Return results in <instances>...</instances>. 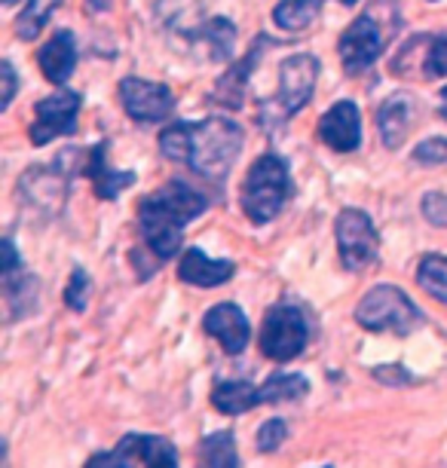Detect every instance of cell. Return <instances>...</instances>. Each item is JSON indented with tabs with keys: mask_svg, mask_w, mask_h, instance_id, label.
<instances>
[{
	"mask_svg": "<svg viewBox=\"0 0 447 468\" xmlns=\"http://www.w3.org/2000/svg\"><path fill=\"white\" fill-rule=\"evenodd\" d=\"M245 144L242 126L227 117H206L199 122H172L160 132V150L172 163L208 181H224Z\"/></svg>",
	"mask_w": 447,
	"mask_h": 468,
	"instance_id": "1",
	"label": "cell"
},
{
	"mask_svg": "<svg viewBox=\"0 0 447 468\" xmlns=\"http://www.w3.org/2000/svg\"><path fill=\"white\" fill-rule=\"evenodd\" d=\"M206 208V193L190 187L187 181L172 178L169 184H163L160 190H154L151 197L138 202V224H142L144 242L151 245V251L160 261H169L181 249L184 227L190 220H197Z\"/></svg>",
	"mask_w": 447,
	"mask_h": 468,
	"instance_id": "2",
	"label": "cell"
},
{
	"mask_svg": "<svg viewBox=\"0 0 447 468\" xmlns=\"http://www.w3.org/2000/svg\"><path fill=\"white\" fill-rule=\"evenodd\" d=\"M292 197V175L279 154H264L251 163L242 184V211L251 224H270Z\"/></svg>",
	"mask_w": 447,
	"mask_h": 468,
	"instance_id": "3",
	"label": "cell"
},
{
	"mask_svg": "<svg viewBox=\"0 0 447 468\" xmlns=\"http://www.w3.org/2000/svg\"><path fill=\"white\" fill-rule=\"evenodd\" d=\"M356 322L365 331H387L396 337H408L423 324V313L410 303V297L396 285H377L358 300L356 306Z\"/></svg>",
	"mask_w": 447,
	"mask_h": 468,
	"instance_id": "4",
	"label": "cell"
},
{
	"mask_svg": "<svg viewBox=\"0 0 447 468\" xmlns=\"http://www.w3.org/2000/svg\"><path fill=\"white\" fill-rule=\"evenodd\" d=\"M306 340H310V328H306V319L301 313V306L282 303L270 306L264 315V331H261V352L270 361H292L306 349Z\"/></svg>",
	"mask_w": 447,
	"mask_h": 468,
	"instance_id": "5",
	"label": "cell"
},
{
	"mask_svg": "<svg viewBox=\"0 0 447 468\" xmlns=\"http://www.w3.org/2000/svg\"><path fill=\"white\" fill-rule=\"evenodd\" d=\"M340 261L349 272L371 270L380 258V236H377L374 220L362 208H344L335 224Z\"/></svg>",
	"mask_w": 447,
	"mask_h": 468,
	"instance_id": "6",
	"label": "cell"
},
{
	"mask_svg": "<svg viewBox=\"0 0 447 468\" xmlns=\"http://www.w3.org/2000/svg\"><path fill=\"white\" fill-rule=\"evenodd\" d=\"M319 70H322L319 58L310 56V52L288 56L282 65H279V95H276V101H264V111H273L276 120L294 117V113L313 99L315 80H319Z\"/></svg>",
	"mask_w": 447,
	"mask_h": 468,
	"instance_id": "7",
	"label": "cell"
},
{
	"mask_svg": "<svg viewBox=\"0 0 447 468\" xmlns=\"http://www.w3.org/2000/svg\"><path fill=\"white\" fill-rule=\"evenodd\" d=\"M80 92H71V90H59L56 95L49 99H40L34 104V120L28 126V135H31V144H49L61 135H74L77 132V117H80Z\"/></svg>",
	"mask_w": 447,
	"mask_h": 468,
	"instance_id": "8",
	"label": "cell"
},
{
	"mask_svg": "<svg viewBox=\"0 0 447 468\" xmlns=\"http://www.w3.org/2000/svg\"><path fill=\"white\" fill-rule=\"evenodd\" d=\"M86 465H154L169 468L178 465V450L169 438L160 435H126L111 453H95Z\"/></svg>",
	"mask_w": 447,
	"mask_h": 468,
	"instance_id": "9",
	"label": "cell"
},
{
	"mask_svg": "<svg viewBox=\"0 0 447 468\" xmlns=\"http://www.w3.org/2000/svg\"><path fill=\"white\" fill-rule=\"evenodd\" d=\"M120 99L129 120L135 122H163L175 108V92L169 86L142 80V77H126L120 83Z\"/></svg>",
	"mask_w": 447,
	"mask_h": 468,
	"instance_id": "10",
	"label": "cell"
},
{
	"mask_svg": "<svg viewBox=\"0 0 447 468\" xmlns=\"http://www.w3.org/2000/svg\"><path fill=\"white\" fill-rule=\"evenodd\" d=\"M340 61H344L346 74H362L377 61V56L383 52V34L377 28L374 16H358L349 22V28L344 31V37L337 43Z\"/></svg>",
	"mask_w": 447,
	"mask_h": 468,
	"instance_id": "11",
	"label": "cell"
},
{
	"mask_svg": "<svg viewBox=\"0 0 447 468\" xmlns=\"http://www.w3.org/2000/svg\"><path fill=\"white\" fill-rule=\"evenodd\" d=\"M319 138L335 154H353L362 144V117H358L356 101H337L335 108L322 113L319 120Z\"/></svg>",
	"mask_w": 447,
	"mask_h": 468,
	"instance_id": "12",
	"label": "cell"
},
{
	"mask_svg": "<svg viewBox=\"0 0 447 468\" xmlns=\"http://www.w3.org/2000/svg\"><path fill=\"white\" fill-rule=\"evenodd\" d=\"M68 181H71V175L59 163L52 169L49 165H37V169H28L22 175V193L28 197L31 206L43 208L47 215H56L68 199Z\"/></svg>",
	"mask_w": 447,
	"mask_h": 468,
	"instance_id": "13",
	"label": "cell"
},
{
	"mask_svg": "<svg viewBox=\"0 0 447 468\" xmlns=\"http://www.w3.org/2000/svg\"><path fill=\"white\" fill-rule=\"evenodd\" d=\"M203 331L224 346L227 356H239L249 346L251 328L245 313L236 303H218L203 315Z\"/></svg>",
	"mask_w": 447,
	"mask_h": 468,
	"instance_id": "14",
	"label": "cell"
},
{
	"mask_svg": "<svg viewBox=\"0 0 447 468\" xmlns=\"http://www.w3.org/2000/svg\"><path fill=\"white\" fill-rule=\"evenodd\" d=\"M236 267L230 261H212L203 249H187L178 261V279L197 288H215L233 279Z\"/></svg>",
	"mask_w": 447,
	"mask_h": 468,
	"instance_id": "15",
	"label": "cell"
},
{
	"mask_svg": "<svg viewBox=\"0 0 447 468\" xmlns=\"http://www.w3.org/2000/svg\"><path fill=\"white\" fill-rule=\"evenodd\" d=\"M417 101L410 99L408 92H399L392 99L383 101V108L377 111V129H380V141L383 147L399 150L405 144L408 132H410V120H414Z\"/></svg>",
	"mask_w": 447,
	"mask_h": 468,
	"instance_id": "16",
	"label": "cell"
},
{
	"mask_svg": "<svg viewBox=\"0 0 447 468\" xmlns=\"http://www.w3.org/2000/svg\"><path fill=\"white\" fill-rule=\"evenodd\" d=\"M40 70L47 74L49 83L56 86H65L68 77L74 74L77 68V40H74V31H56L49 37L47 47L40 49Z\"/></svg>",
	"mask_w": 447,
	"mask_h": 468,
	"instance_id": "17",
	"label": "cell"
},
{
	"mask_svg": "<svg viewBox=\"0 0 447 468\" xmlns=\"http://www.w3.org/2000/svg\"><path fill=\"white\" fill-rule=\"evenodd\" d=\"M104 150H108V144H99L86 154L83 175H90V178L95 181V193H99V199L111 202V199H117L126 187H133L135 172H111L108 163H104Z\"/></svg>",
	"mask_w": 447,
	"mask_h": 468,
	"instance_id": "18",
	"label": "cell"
},
{
	"mask_svg": "<svg viewBox=\"0 0 447 468\" xmlns=\"http://www.w3.org/2000/svg\"><path fill=\"white\" fill-rule=\"evenodd\" d=\"M212 408L227 417H239V413L261 408L258 386H251L249 379H224L212 388Z\"/></svg>",
	"mask_w": 447,
	"mask_h": 468,
	"instance_id": "19",
	"label": "cell"
},
{
	"mask_svg": "<svg viewBox=\"0 0 447 468\" xmlns=\"http://www.w3.org/2000/svg\"><path fill=\"white\" fill-rule=\"evenodd\" d=\"M194 40L203 43V47L208 49V56H212V61H227L233 56V47H236V28H233L230 19L215 16V19L203 22L194 31Z\"/></svg>",
	"mask_w": 447,
	"mask_h": 468,
	"instance_id": "20",
	"label": "cell"
},
{
	"mask_svg": "<svg viewBox=\"0 0 447 468\" xmlns=\"http://www.w3.org/2000/svg\"><path fill=\"white\" fill-rule=\"evenodd\" d=\"M310 395V379L303 374H273L264 386H258L261 404H282V401H301Z\"/></svg>",
	"mask_w": 447,
	"mask_h": 468,
	"instance_id": "21",
	"label": "cell"
},
{
	"mask_svg": "<svg viewBox=\"0 0 447 468\" xmlns=\"http://www.w3.org/2000/svg\"><path fill=\"white\" fill-rule=\"evenodd\" d=\"M322 16V0H282L273 10V22L282 31H306Z\"/></svg>",
	"mask_w": 447,
	"mask_h": 468,
	"instance_id": "22",
	"label": "cell"
},
{
	"mask_svg": "<svg viewBox=\"0 0 447 468\" xmlns=\"http://www.w3.org/2000/svg\"><path fill=\"white\" fill-rule=\"evenodd\" d=\"M4 291H6V306H10V319H22V315H28L34 306L37 279L22 270V272H16V276L4 279Z\"/></svg>",
	"mask_w": 447,
	"mask_h": 468,
	"instance_id": "23",
	"label": "cell"
},
{
	"mask_svg": "<svg viewBox=\"0 0 447 468\" xmlns=\"http://www.w3.org/2000/svg\"><path fill=\"white\" fill-rule=\"evenodd\" d=\"M61 0H28L22 16L16 19V34L19 40H34L43 31V25L52 19V13L59 10Z\"/></svg>",
	"mask_w": 447,
	"mask_h": 468,
	"instance_id": "24",
	"label": "cell"
},
{
	"mask_svg": "<svg viewBox=\"0 0 447 468\" xmlns=\"http://www.w3.org/2000/svg\"><path fill=\"white\" fill-rule=\"evenodd\" d=\"M199 456L212 468H236L239 465V456H236L233 431H215V435H208L203 441V447H199Z\"/></svg>",
	"mask_w": 447,
	"mask_h": 468,
	"instance_id": "25",
	"label": "cell"
},
{
	"mask_svg": "<svg viewBox=\"0 0 447 468\" xmlns=\"http://www.w3.org/2000/svg\"><path fill=\"white\" fill-rule=\"evenodd\" d=\"M417 282L435 300L447 303V258H442V254H426L417 267Z\"/></svg>",
	"mask_w": 447,
	"mask_h": 468,
	"instance_id": "26",
	"label": "cell"
},
{
	"mask_svg": "<svg viewBox=\"0 0 447 468\" xmlns=\"http://www.w3.org/2000/svg\"><path fill=\"white\" fill-rule=\"evenodd\" d=\"M261 47V43H258ZM258 47H254L251 52H249V58L245 61H239L230 74L227 77H221V83H218V95H221V101L227 104V108H242V92H245V77H249V70H251V65L258 61Z\"/></svg>",
	"mask_w": 447,
	"mask_h": 468,
	"instance_id": "27",
	"label": "cell"
},
{
	"mask_svg": "<svg viewBox=\"0 0 447 468\" xmlns=\"http://www.w3.org/2000/svg\"><path fill=\"white\" fill-rule=\"evenodd\" d=\"M423 77H429V80L447 77V31L429 37V49L423 56Z\"/></svg>",
	"mask_w": 447,
	"mask_h": 468,
	"instance_id": "28",
	"label": "cell"
},
{
	"mask_svg": "<svg viewBox=\"0 0 447 468\" xmlns=\"http://www.w3.org/2000/svg\"><path fill=\"white\" fill-rule=\"evenodd\" d=\"M90 291H92V279L90 272L83 267H77L71 272V282H68V291H65V303L68 309H74V313H83L86 309V300H90Z\"/></svg>",
	"mask_w": 447,
	"mask_h": 468,
	"instance_id": "29",
	"label": "cell"
},
{
	"mask_svg": "<svg viewBox=\"0 0 447 468\" xmlns=\"http://www.w3.org/2000/svg\"><path fill=\"white\" fill-rule=\"evenodd\" d=\"M288 438V426H285V420H267L264 426L258 429V450L261 453H273V450L282 447V441Z\"/></svg>",
	"mask_w": 447,
	"mask_h": 468,
	"instance_id": "30",
	"label": "cell"
},
{
	"mask_svg": "<svg viewBox=\"0 0 447 468\" xmlns=\"http://www.w3.org/2000/svg\"><path fill=\"white\" fill-rule=\"evenodd\" d=\"M414 163L420 165H447V138L420 141L414 150Z\"/></svg>",
	"mask_w": 447,
	"mask_h": 468,
	"instance_id": "31",
	"label": "cell"
},
{
	"mask_svg": "<svg viewBox=\"0 0 447 468\" xmlns=\"http://www.w3.org/2000/svg\"><path fill=\"white\" fill-rule=\"evenodd\" d=\"M420 208H423V218L432 227H447V197L444 193H426Z\"/></svg>",
	"mask_w": 447,
	"mask_h": 468,
	"instance_id": "32",
	"label": "cell"
},
{
	"mask_svg": "<svg viewBox=\"0 0 447 468\" xmlns=\"http://www.w3.org/2000/svg\"><path fill=\"white\" fill-rule=\"evenodd\" d=\"M0 77H4V99H0V108H10L13 104V95H16V80H19V77H16V68L10 65V61H4V65H0Z\"/></svg>",
	"mask_w": 447,
	"mask_h": 468,
	"instance_id": "33",
	"label": "cell"
},
{
	"mask_svg": "<svg viewBox=\"0 0 447 468\" xmlns=\"http://www.w3.org/2000/svg\"><path fill=\"white\" fill-rule=\"evenodd\" d=\"M0 249H4V279L6 276H16V272H22V261H19V251H16L13 239H4L0 242Z\"/></svg>",
	"mask_w": 447,
	"mask_h": 468,
	"instance_id": "34",
	"label": "cell"
},
{
	"mask_svg": "<svg viewBox=\"0 0 447 468\" xmlns=\"http://www.w3.org/2000/svg\"><path fill=\"white\" fill-rule=\"evenodd\" d=\"M92 13H108L111 10V0H86Z\"/></svg>",
	"mask_w": 447,
	"mask_h": 468,
	"instance_id": "35",
	"label": "cell"
},
{
	"mask_svg": "<svg viewBox=\"0 0 447 468\" xmlns=\"http://www.w3.org/2000/svg\"><path fill=\"white\" fill-rule=\"evenodd\" d=\"M438 101H442V104H438V113H442V117L447 120V86L442 90V99H438Z\"/></svg>",
	"mask_w": 447,
	"mask_h": 468,
	"instance_id": "36",
	"label": "cell"
},
{
	"mask_svg": "<svg viewBox=\"0 0 447 468\" xmlns=\"http://www.w3.org/2000/svg\"><path fill=\"white\" fill-rule=\"evenodd\" d=\"M340 4H344V6H356L358 0H340Z\"/></svg>",
	"mask_w": 447,
	"mask_h": 468,
	"instance_id": "37",
	"label": "cell"
},
{
	"mask_svg": "<svg viewBox=\"0 0 447 468\" xmlns=\"http://www.w3.org/2000/svg\"><path fill=\"white\" fill-rule=\"evenodd\" d=\"M4 4H6V6H13V4H16V0H4Z\"/></svg>",
	"mask_w": 447,
	"mask_h": 468,
	"instance_id": "38",
	"label": "cell"
}]
</instances>
